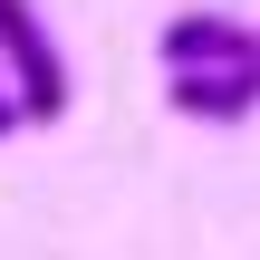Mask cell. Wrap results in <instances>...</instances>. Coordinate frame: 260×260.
I'll return each mask as SVG.
<instances>
[{
  "label": "cell",
  "mask_w": 260,
  "mask_h": 260,
  "mask_svg": "<svg viewBox=\"0 0 260 260\" xmlns=\"http://www.w3.org/2000/svg\"><path fill=\"white\" fill-rule=\"evenodd\" d=\"M0 68H10L29 125H58L68 116V58H58V39H48V19L29 0H0Z\"/></svg>",
  "instance_id": "cell-1"
},
{
  "label": "cell",
  "mask_w": 260,
  "mask_h": 260,
  "mask_svg": "<svg viewBox=\"0 0 260 260\" xmlns=\"http://www.w3.org/2000/svg\"><path fill=\"white\" fill-rule=\"evenodd\" d=\"M29 116H19V87H10V68H0V135H19Z\"/></svg>",
  "instance_id": "cell-4"
},
{
  "label": "cell",
  "mask_w": 260,
  "mask_h": 260,
  "mask_svg": "<svg viewBox=\"0 0 260 260\" xmlns=\"http://www.w3.org/2000/svg\"><path fill=\"white\" fill-rule=\"evenodd\" d=\"M154 58H164V77H183V68H251L260 29H241L232 10H183V19H164Z\"/></svg>",
  "instance_id": "cell-2"
},
{
  "label": "cell",
  "mask_w": 260,
  "mask_h": 260,
  "mask_svg": "<svg viewBox=\"0 0 260 260\" xmlns=\"http://www.w3.org/2000/svg\"><path fill=\"white\" fill-rule=\"evenodd\" d=\"M164 106L193 116V125H241L260 106V58L251 68H183V77H164Z\"/></svg>",
  "instance_id": "cell-3"
}]
</instances>
